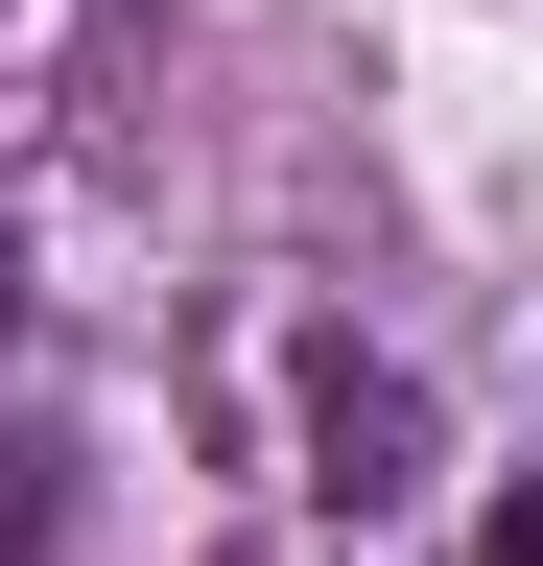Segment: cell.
I'll return each mask as SVG.
<instances>
[{
  "mask_svg": "<svg viewBox=\"0 0 543 566\" xmlns=\"http://www.w3.org/2000/svg\"><path fill=\"white\" fill-rule=\"evenodd\" d=\"M472 566H543V495H497V520H472Z\"/></svg>",
  "mask_w": 543,
  "mask_h": 566,
  "instance_id": "2",
  "label": "cell"
},
{
  "mask_svg": "<svg viewBox=\"0 0 543 566\" xmlns=\"http://www.w3.org/2000/svg\"><path fill=\"white\" fill-rule=\"evenodd\" d=\"M0 331H24V260H0Z\"/></svg>",
  "mask_w": 543,
  "mask_h": 566,
  "instance_id": "3",
  "label": "cell"
},
{
  "mask_svg": "<svg viewBox=\"0 0 543 566\" xmlns=\"http://www.w3.org/2000/svg\"><path fill=\"white\" fill-rule=\"evenodd\" d=\"M307 495H331V520L426 495V378H378V354H307Z\"/></svg>",
  "mask_w": 543,
  "mask_h": 566,
  "instance_id": "1",
  "label": "cell"
}]
</instances>
